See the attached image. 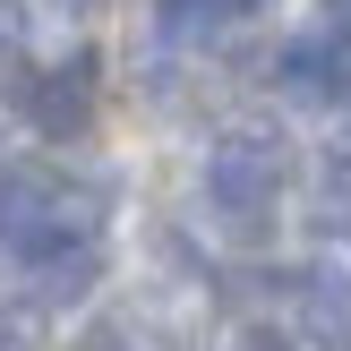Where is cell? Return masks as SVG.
Instances as JSON below:
<instances>
[{"mask_svg":"<svg viewBox=\"0 0 351 351\" xmlns=\"http://www.w3.org/2000/svg\"><path fill=\"white\" fill-rule=\"evenodd\" d=\"M283 146H274V137H223L215 146V163H206V197L223 206V215L232 223H266L274 215V197H283Z\"/></svg>","mask_w":351,"mask_h":351,"instance_id":"1","label":"cell"},{"mask_svg":"<svg viewBox=\"0 0 351 351\" xmlns=\"http://www.w3.org/2000/svg\"><path fill=\"white\" fill-rule=\"evenodd\" d=\"M26 120L43 137H77L95 120V60H60L43 77H26Z\"/></svg>","mask_w":351,"mask_h":351,"instance_id":"2","label":"cell"},{"mask_svg":"<svg viewBox=\"0 0 351 351\" xmlns=\"http://www.w3.org/2000/svg\"><path fill=\"white\" fill-rule=\"evenodd\" d=\"M300 326L317 351H351V274H308L300 283Z\"/></svg>","mask_w":351,"mask_h":351,"instance_id":"3","label":"cell"},{"mask_svg":"<svg viewBox=\"0 0 351 351\" xmlns=\"http://www.w3.org/2000/svg\"><path fill=\"white\" fill-rule=\"evenodd\" d=\"M283 86H291L300 103H335L343 86H351L343 43H335V34H326V43H291V51H283Z\"/></svg>","mask_w":351,"mask_h":351,"instance_id":"4","label":"cell"},{"mask_svg":"<svg viewBox=\"0 0 351 351\" xmlns=\"http://www.w3.org/2000/svg\"><path fill=\"white\" fill-rule=\"evenodd\" d=\"M34 266V300H77L86 283H95V240H60V249H43V257H26Z\"/></svg>","mask_w":351,"mask_h":351,"instance_id":"5","label":"cell"},{"mask_svg":"<svg viewBox=\"0 0 351 351\" xmlns=\"http://www.w3.org/2000/svg\"><path fill=\"white\" fill-rule=\"evenodd\" d=\"M223 9H232V0H163L154 17H163V34H171V43H197V34L215 26Z\"/></svg>","mask_w":351,"mask_h":351,"instance_id":"6","label":"cell"},{"mask_svg":"<svg viewBox=\"0 0 351 351\" xmlns=\"http://www.w3.org/2000/svg\"><path fill=\"white\" fill-rule=\"evenodd\" d=\"M232 351H291V335H274V326H249V335H240Z\"/></svg>","mask_w":351,"mask_h":351,"instance_id":"7","label":"cell"},{"mask_svg":"<svg viewBox=\"0 0 351 351\" xmlns=\"http://www.w3.org/2000/svg\"><path fill=\"white\" fill-rule=\"evenodd\" d=\"M335 43H351V0H335Z\"/></svg>","mask_w":351,"mask_h":351,"instance_id":"8","label":"cell"}]
</instances>
